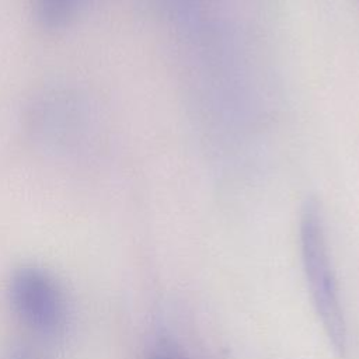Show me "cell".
<instances>
[{"mask_svg":"<svg viewBox=\"0 0 359 359\" xmlns=\"http://www.w3.org/2000/svg\"><path fill=\"white\" fill-rule=\"evenodd\" d=\"M157 359H170V358H157Z\"/></svg>","mask_w":359,"mask_h":359,"instance_id":"cell-5","label":"cell"},{"mask_svg":"<svg viewBox=\"0 0 359 359\" xmlns=\"http://www.w3.org/2000/svg\"><path fill=\"white\" fill-rule=\"evenodd\" d=\"M300 244L316 310L334 349L342 353L346 344L345 320L328 255L321 208L314 198L307 199L302 208Z\"/></svg>","mask_w":359,"mask_h":359,"instance_id":"cell-1","label":"cell"},{"mask_svg":"<svg viewBox=\"0 0 359 359\" xmlns=\"http://www.w3.org/2000/svg\"><path fill=\"white\" fill-rule=\"evenodd\" d=\"M10 359H32L25 351H14Z\"/></svg>","mask_w":359,"mask_h":359,"instance_id":"cell-4","label":"cell"},{"mask_svg":"<svg viewBox=\"0 0 359 359\" xmlns=\"http://www.w3.org/2000/svg\"><path fill=\"white\" fill-rule=\"evenodd\" d=\"M80 0H34L36 20L45 28H60L74 15Z\"/></svg>","mask_w":359,"mask_h":359,"instance_id":"cell-3","label":"cell"},{"mask_svg":"<svg viewBox=\"0 0 359 359\" xmlns=\"http://www.w3.org/2000/svg\"><path fill=\"white\" fill-rule=\"evenodd\" d=\"M10 300L25 325L43 337H56L66 321L63 294L42 269L21 268L10 282Z\"/></svg>","mask_w":359,"mask_h":359,"instance_id":"cell-2","label":"cell"}]
</instances>
